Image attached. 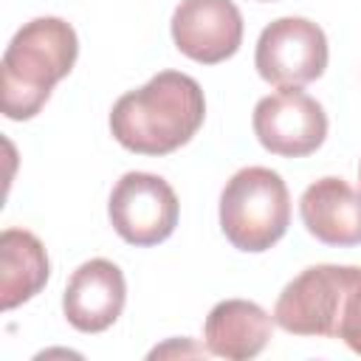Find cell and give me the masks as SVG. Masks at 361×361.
<instances>
[{
	"label": "cell",
	"instance_id": "1",
	"mask_svg": "<svg viewBox=\"0 0 361 361\" xmlns=\"http://www.w3.org/2000/svg\"><path fill=\"white\" fill-rule=\"evenodd\" d=\"M206 118L200 85L180 71H161L144 87L118 96L110 110L113 138L138 155H169L192 141Z\"/></svg>",
	"mask_w": 361,
	"mask_h": 361
},
{
	"label": "cell",
	"instance_id": "2",
	"mask_svg": "<svg viewBox=\"0 0 361 361\" xmlns=\"http://www.w3.org/2000/svg\"><path fill=\"white\" fill-rule=\"evenodd\" d=\"M79 56V39L71 23L37 17L8 42L0 62V110L11 121L34 118L56 82H62Z\"/></svg>",
	"mask_w": 361,
	"mask_h": 361
},
{
	"label": "cell",
	"instance_id": "3",
	"mask_svg": "<svg viewBox=\"0 0 361 361\" xmlns=\"http://www.w3.org/2000/svg\"><path fill=\"white\" fill-rule=\"evenodd\" d=\"M290 226V195L279 172L245 166L220 192V228L226 240L248 254L276 245Z\"/></svg>",
	"mask_w": 361,
	"mask_h": 361
},
{
	"label": "cell",
	"instance_id": "4",
	"mask_svg": "<svg viewBox=\"0 0 361 361\" xmlns=\"http://www.w3.org/2000/svg\"><path fill=\"white\" fill-rule=\"evenodd\" d=\"M358 279V265H310L282 288L274 305V322L293 336L336 338L344 305Z\"/></svg>",
	"mask_w": 361,
	"mask_h": 361
},
{
	"label": "cell",
	"instance_id": "5",
	"mask_svg": "<svg viewBox=\"0 0 361 361\" xmlns=\"http://www.w3.org/2000/svg\"><path fill=\"white\" fill-rule=\"evenodd\" d=\"M178 195L152 172H127L110 192L107 214L116 234L130 245H158L178 226Z\"/></svg>",
	"mask_w": 361,
	"mask_h": 361
},
{
	"label": "cell",
	"instance_id": "6",
	"mask_svg": "<svg viewBox=\"0 0 361 361\" xmlns=\"http://www.w3.org/2000/svg\"><path fill=\"white\" fill-rule=\"evenodd\" d=\"M327 37L305 17H279L262 28L254 51L257 73L276 87H302L327 68Z\"/></svg>",
	"mask_w": 361,
	"mask_h": 361
},
{
	"label": "cell",
	"instance_id": "7",
	"mask_svg": "<svg viewBox=\"0 0 361 361\" xmlns=\"http://www.w3.org/2000/svg\"><path fill=\"white\" fill-rule=\"evenodd\" d=\"M254 133L259 144L282 158H305L327 138L324 107L299 87H279L254 107Z\"/></svg>",
	"mask_w": 361,
	"mask_h": 361
},
{
	"label": "cell",
	"instance_id": "8",
	"mask_svg": "<svg viewBox=\"0 0 361 361\" xmlns=\"http://www.w3.org/2000/svg\"><path fill=\"white\" fill-rule=\"evenodd\" d=\"M178 51L200 65H217L243 45V14L231 0H180L172 14Z\"/></svg>",
	"mask_w": 361,
	"mask_h": 361
},
{
	"label": "cell",
	"instance_id": "9",
	"mask_svg": "<svg viewBox=\"0 0 361 361\" xmlns=\"http://www.w3.org/2000/svg\"><path fill=\"white\" fill-rule=\"evenodd\" d=\"M127 285L124 274L110 259H87L82 262L62 293V310L71 327L79 333H102L107 330L124 310Z\"/></svg>",
	"mask_w": 361,
	"mask_h": 361
},
{
	"label": "cell",
	"instance_id": "10",
	"mask_svg": "<svg viewBox=\"0 0 361 361\" xmlns=\"http://www.w3.org/2000/svg\"><path fill=\"white\" fill-rule=\"evenodd\" d=\"M305 228L324 245H361V192L344 178L327 175L313 180L299 200Z\"/></svg>",
	"mask_w": 361,
	"mask_h": 361
},
{
	"label": "cell",
	"instance_id": "11",
	"mask_svg": "<svg viewBox=\"0 0 361 361\" xmlns=\"http://www.w3.org/2000/svg\"><path fill=\"white\" fill-rule=\"evenodd\" d=\"M274 330V319L248 299H223L217 302L203 324L206 350L217 358L245 361L265 350Z\"/></svg>",
	"mask_w": 361,
	"mask_h": 361
},
{
	"label": "cell",
	"instance_id": "12",
	"mask_svg": "<svg viewBox=\"0 0 361 361\" xmlns=\"http://www.w3.org/2000/svg\"><path fill=\"white\" fill-rule=\"evenodd\" d=\"M51 274V262L39 237L25 228H6L0 234V296L3 310L34 299Z\"/></svg>",
	"mask_w": 361,
	"mask_h": 361
},
{
	"label": "cell",
	"instance_id": "13",
	"mask_svg": "<svg viewBox=\"0 0 361 361\" xmlns=\"http://www.w3.org/2000/svg\"><path fill=\"white\" fill-rule=\"evenodd\" d=\"M353 353L361 355V279L358 285L353 288L347 305H344V313H341V324H338V336Z\"/></svg>",
	"mask_w": 361,
	"mask_h": 361
},
{
	"label": "cell",
	"instance_id": "14",
	"mask_svg": "<svg viewBox=\"0 0 361 361\" xmlns=\"http://www.w3.org/2000/svg\"><path fill=\"white\" fill-rule=\"evenodd\" d=\"M358 180H361V164H358Z\"/></svg>",
	"mask_w": 361,
	"mask_h": 361
},
{
	"label": "cell",
	"instance_id": "15",
	"mask_svg": "<svg viewBox=\"0 0 361 361\" xmlns=\"http://www.w3.org/2000/svg\"><path fill=\"white\" fill-rule=\"evenodd\" d=\"M262 3H271V0H262Z\"/></svg>",
	"mask_w": 361,
	"mask_h": 361
}]
</instances>
